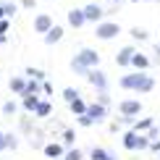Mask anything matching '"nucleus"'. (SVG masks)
Here are the masks:
<instances>
[{
    "label": "nucleus",
    "instance_id": "nucleus-1",
    "mask_svg": "<svg viewBox=\"0 0 160 160\" xmlns=\"http://www.w3.org/2000/svg\"><path fill=\"white\" fill-rule=\"evenodd\" d=\"M118 84H121L123 89H129V92H137V95H147V92L155 89V79H152L150 74H144V71L126 74V76H121Z\"/></svg>",
    "mask_w": 160,
    "mask_h": 160
},
{
    "label": "nucleus",
    "instance_id": "nucleus-2",
    "mask_svg": "<svg viewBox=\"0 0 160 160\" xmlns=\"http://www.w3.org/2000/svg\"><path fill=\"white\" fill-rule=\"evenodd\" d=\"M97 63H100V52L92 50V48H84V50H79L76 55L71 58V71L79 74V76H87V71L95 68Z\"/></svg>",
    "mask_w": 160,
    "mask_h": 160
},
{
    "label": "nucleus",
    "instance_id": "nucleus-3",
    "mask_svg": "<svg viewBox=\"0 0 160 160\" xmlns=\"http://www.w3.org/2000/svg\"><path fill=\"white\" fill-rule=\"evenodd\" d=\"M123 147L131 150V152H142V150L150 147V139H147V134L131 129V131H126V134H123Z\"/></svg>",
    "mask_w": 160,
    "mask_h": 160
},
{
    "label": "nucleus",
    "instance_id": "nucleus-4",
    "mask_svg": "<svg viewBox=\"0 0 160 160\" xmlns=\"http://www.w3.org/2000/svg\"><path fill=\"white\" fill-rule=\"evenodd\" d=\"M118 34H121V26L116 21H97V26H95V37L97 39H113Z\"/></svg>",
    "mask_w": 160,
    "mask_h": 160
},
{
    "label": "nucleus",
    "instance_id": "nucleus-5",
    "mask_svg": "<svg viewBox=\"0 0 160 160\" xmlns=\"http://www.w3.org/2000/svg\"><path fill=\"white\" fill-rule=\"evenodd\" d=\"M87 82H89L92 87H95V89L97 92H102V89H108V76H105V71H100L97 68V66H95V68H89V71H87Z\"/></svg>",
    "mask_w": 160,
    "mask_h": 160
},
{
    "label": "nucleus",
    "instance_id": "nucleus-6",
    "mask_svg": "<svg viewBox=\"0 0 160 160\" xmlns=\"http://www.w3.org/2000/svg\"><path fill=\"white\" fill-rule=\"evenodd\" d=\"M118 110H121V116H131V118H137L139 113H142V102H139L137 97L121 100V102H118Z\"/></svg>",
    "mask_w": 160,
    "mask_h": 160
},
{
    "label": "nucleus",
    "instance_id": "nucleus-7",
    "mask_svg": "<svg viewBox=\"0 0 160 160\" xmlns=\"http://www.w3.org/2000/svg\"><path fill=\"white\" fill-rule=\"evenodd\" d=\"M87 116H89L95 123H102L105 118H108V105H102V102H92V105H87Z\"/></svg>",
    "mask_w": 160,
    "mask_h": 160
},
{
    "label": "nucleus",
    "instance_id": "nucleus-8",
    "mask_svg": "<svg viewBox=\"0 0 160 160\" xmlns=\"http://www.w3.org/2000/svg\"><path fill=\"white\" fill-rule=\"evenodd\" d=\"M84 18L87 21H102V16H105V11H102V5H97V3H89V5H84Z\"/></svg>",
    "mask_w": 160,
    "mask_h": 160
},
{
    "label": "nucleus",
    "instance_id": "nucleus-9",
    "mask_svg": "<svg viewBox=\"0 0 160 160\" xmlns=\"http://www.w3.org/2000/svg\"><path fill=\"white\" fill-rule=\"evenodd\" d=\"M129 66H134V71H147L150 68V58L144 55V52H134V55H131V63Z\"/></svg>",
    "mask_w": 160,
    "mask_h": 160
},
{
    "label": "nucleus",
    "instance_id": "nucleus-10",
    "mask_svg": "<svg viewBox=\"0 0 160 160\" xmlns=\"http://www.w3.org/2000/svg\"><path fill=\"white\" fill-rule=\"evenodd\" d=\"M134 48H131V45H129V48H121V50H118V55H116V66H121V68H126V66H129L131 63V55H134Z\"/></svg>",
    "mask_w": 160,
    "mask_h": 160
},
{
    "label": "nucleus",
    "instance_id": "nucleus-11",
    "mask_svg": "<svg viewBox=\"0 0 160 160\" xmlns=\"http://www.w3.org/2000/svg\"><path fill=\"white\" fill-rule=\"evenodd\" d=\"M42 37H45V45H58V42H61V37H63V29L52 24V26H50L48 32H45Z\"/></svg>",
    "mask_w": 160,
    "mask_h": 160
},
{
    "label": "nucleus",
    "instance_id": "nucleus-12",
    "mask_svg": "<svg viewBox=\"0 0 160 160\" xmlns=\"http://www.w3.org/2000/svg\"><path fill=\"white\" fill-rule=\"evenodd\" d=\"M50 26H52V18L48 16V13H39V16L34 18V32H39V34H45Z\"/></svg>",
    "mask_w": 160,
    "mask_h": 160
},
{
    "label": "nucleus",
    "instance_id": "nucleus-13",
    "mask_svg": "<svg viewBox=\"0 0 160 160\" xmlns=\"http://www.w3.org/2000/svg\"><path fill=\"white\" fill-rule=\"evenodd\" d=\"M68 24L74 26V29L84 26V24H87V18H84V11H82V8H74V11H68Z\"/></svg>",
    "mask_w": 160,
    "mask_h": 160
},
{
    "label": "nucleus",
    "instance_id": "nucleus-14",
    "mask_svg": "<svg viewBox=\"0 0 160 160\" xmlns=\"http://www.w3.org/2000/svg\"><path fill=\"white\" fill-rule=\"evenodd\" d=\"M89 158L92 160H116V155H113L110 150H105V147H92Z\"/></svg>",
    "mask_w": 160,
    "mask_h": 160
},
{
    "label": "nucleus",
    "instance_id": "nucleus-15",
    "mask_svg": "<svg viewBox=\"0 0 160 160\" xmlns=\"http://www.w3.org/2000/svg\"><path fill=\"white\" fill-rule=\"evenodd\" d=\"M63 144H58V142H50V144H45V155L48 158H61L63 155Z\"/></svg>",
    "mask_w": 160,
    "mask_h": 160
},
{
    "label": "nucleus",
    "instance_id": "nucleus-16",
    "mask_svg": "<svg viewBox=\"0 0 160 160\" xmlns=\"http://www.w3.org/2000/svg\"><path fill=\"white\" fill-rule=\"evenodd\" d=\"M68 108H71L74 116H84V113H87V102H84L82 97H76V100H71V102H68Z\"/></svg>",
    "mask_w": 160,
    "mask_h": 160
},
{
    "label": "nucleus",
    "instance_id": "nucleus-17",
    "mask_svg": "<svg viewBox=\"0 0 160 160\" xmlns=\"http://www.w3.org/2000/svg\"><path fill=\"white\" fill-rule=\"evenodd\" d=\"M50 113H52V105H50V102H45V100H39L37 108H34V116H37V118H48Z\"/></svg>",
    "mask_w": 160,
    "mask_h": 160
},
{
    "label": "nucleus",
    "instance_id": "nucleus-18",
    "mask_svg": "<svg viewBox=\"0 0 160 160\" xmlns=\"http://www.w3.org/2000/svg\"><path fill=\"white\" fill-rule=\"evenodd\" d=\"M37 102H39V97H37V95H21V105H24V110L34 113V108H37Z\"/></svg>",
    "mask_w": 160,
    "mask_h": 160
},
{
    "label": "nucleus",
    "instance_id": "nucleus-19",
    "mask_svg": "<svg viewBox=\"0 0 160 160\" xmlns=\"http://www.w3.org/2000/svg\"><path fill=\"white\" fill-rule=\"evenodd\" d=\"M152 123H155V121H152L150 116H147V118H139V121L134 118V123H131V129H134V131H142V134H144V131H147V129H150Z\"/></svg>",
    "mask_w": 160,
    "mask_h": 160
},
{
    "label": "nucleus",
    "instance_id": "nucleus-20",
    "mask_svg": "<svg viewBox=\"0 0 160 160\" xmlns=\"http://www.w3.org/2000/svg\"><path fill=\"white\" fill-rule=\"evenodd\" d=\"M24 87H26V79L24 76H13L11 79V89L16 92V95H24Z\"/></svg>",
    "mask_w": 160,
    "mask_h": 160
},
{
    "label": "nucleus",
    "instance_id": "nucleus-21",
    "mask_svg": "<svg viewBox=\"0 0 160 160\" xmlns=\"http://www.w3.org/2000/svg\"><path fill=\"white\" fill-rule=\"evenodd\" d=\"M129 34L134 37L137 42H144V39H150V32H147V29H142V26H134V29H131Z\"/></svg>",
    "mask_w": 160,
    "mask_h": 160
},
{
    "label": "nucleus",
    "instance_id": "nucleus-22",
    "mask_svg": "<svg viewBox=\"0 0 160 160\" xmlns=\"http://www.w3.org/2000/svg\"><path fill=\"white\" fill-rule=\"evenodd\" d=\"M63 160H84V152L76 150V147H68V150L63 152Z\"/></svg>",
    "mask_w": 160,
    "mask_h": 160
},
{
    "label": "nucleus",
    "instance_id": "nucleus-23",
    "mask_svg": "<svg viewBox=\"0 0 160 160\" xmlns=\"http://www.w3.org/2000/svg\"><path fill=\"white\" fill-rule=\"evenodd\" d=\"M74 139H76V131H74V129H66V131H63V144H66V147H71Z\"/></svg>",
    "mask_w": 160,
    "mask_h": 160
},
{
    "label": "nucleus",
    "instance_id": "nucleus-24",
    "mask_svg": "<svg viewBox=\"0 0 160 160\" xmlns=\"http://www.w3.org/2000/svg\"><path fill=\"white\" fill-rule=\"evenodd\" d=\"M79 97V89H74V87H66L63 89V100L66 102H71V100H76Z\"/></svg>",
    "mask_w": 160,
    "mask_h": 160
},
{
    "label": "nucleus",
    "instance_id": "nucleus-25",
    "mask_svg": "<svg viewBox=\"0 0 160 160\" xmlns=\"http://www.w3.org/2000/svg\"><path fill=\"white\" fill-rule=\"evenodd\" d=\"M76 123L82 126V129H89V126H95V121H92L87 113H84V116H76Z\"/></svg>",
    "mask_w": 160,
    "mask_h": 160
},
{
    "label": "nucleus",
    "instance_id": "nucleus-26",
    "mask_svg": "<svg viewBox=\"0 0 160 160\" xmlns=\"http://www.w3.org/2000/svg\"><path fill=\"white\" fill-rule=\"evenodd\" d=\"M26 76H29V79H37V82H42V79H45V71H39V68H26Z\"/></svg>",
    "mask_w": 160,
    "mask_h": 160
},
{
    "label": "nucleus",
    "instance_id": "nucleus-27",
    "mask_svg": "<svg viewBox=\"0 0 160 160\" xmlns=\"http://www.w3.org/2000/svg\"><path fill=\"white\" fill-rule=\"evenodd\" d=\"M16 110H18V105H16V102H11V100H8V102L3 105V113H5V116H13Z\"/></svg>",
    "mask_w": 160,
    "mask_h": 160
},
{
    "label": "nucleus",
    "instance_id": "nucleus-28",
    "mask_svg": "<svg viewBox=\"0 0 160 160\" xmlns=\"http://www.w3.org/2000/svg\"><path fill=\"white\" fill-rule=\"evenodd\" d=\"M3 11H5V18H13V13H16V5H13V3H5V5H3Z\"/></svg>",
    "mask_w": 160,
    "mask_h": 160
},
{
    "label": "nucleus",
    "instance_id": "nucleus-29",
    "mask_svg": "<svg viewBox=\"0 0 160 160\" xmlns=\"http://www.w3.org/2000/svg\"><path fill=\"white\" fill-rule=\"evenodd\" d=\"M0 150H8V134L0 131Z\"/></svg>",
    "mask_w": 160,
    "mask_h": 160
},
{
    "label": "nucleus",
    "instance_id": "nucleus-30",
    "mask_svg": "<svg viewBox=\"0 0 160 160\" xmlns=\"http://www.w3.org/2000/svg\"><path fill=\"white\" fill-rule=\"evenodd\" d=\"M97 102H102V105H108V102H110V97L105 95V89H102V92H100V95H97Z\"/></svg>",
    "mask_w": 160,
    "mask_h": 160
},
{
    "label": "nucleus",
    "instance_id": "nucleus-31",
    "mask_svg": "<svg viewBox=\"0 0 160 160\" xmlns=\"http://www.w3.org/2000/svg\"><path fill=\"white\" fill-rule=\"evenodd\" d=\"M16 147H18V139L8 134V150H16Z\"/></svg>",
    "mask_w": 160,
    "mask_h": 160
},
{
    "label": "nucleus",
    "instance_id": "nucleus-32",
    "mask_svg": "<svg viewBox=\"0 0 160 160\" xmlns=\"http://www.w3.org/2000/svg\"><path fill=\"white\" fill-rule=\"evenodd\" d=\"M147 150H152V152H160V139H152L150 142V147Z\"/></svg>",
    "mask_w": 160,
    "mask_h": 160
},
{
    "label": "nucleus",
    "instance_id": "nucleus-33",
    "mask_svg": "<svg viewBox=\"0 0 160 160\" xmlns=\"http://www.w3.org/2000/svg\"><path fill=\"white\" fill-rule=\"evenodd\" d=\"M8 32V18H0V34H5Z\"/></svg>",
    "mask_w": 160,
    "mask_h": 160
},
{
    "label": "nucleus",
    "instance_id": "nucleus-34",
    "mask_svg": "<svg viewBox=\"0 0 160 160\" xmlns=\"http://www.w3.org/2000/svg\"><path fill=\"white\" fill-rule=\"evenodd\" d=\"M42 92H48V95H52V84H50V82H45V79H42Z\"/></svg>",
    "mask_w": 160,
    "mask_h": 160
},
{
    "label": "nucleus",
    "instance_id": "nucleus-35",
    "mask_svg": "<svg viewBox=\"0 0 160 160\" xmlns=\"http://www.w3.org/2000/svg\"><path fill=\"white\" fill-rule=\"evenodd\" d=\"M21 5H24V8H32V11H34V5H37V0H21Z\"/></svg>",
    "mask_w": 160,
    "mask_h": 160
},
{
    "label": "nucleus",
    "instance_id": "nucleus-36",
    "mask_svg": "<svg viewBox=\"0 0 160 160\" xmlns=\"http://www.w3.org/2000/svg\"><path fill=\"white\" fill-rule=\"evenodd\" d=\"M152 52H155V63L160 66V45H158V48H155V50H152Z\"/></svg>",
    "mask_w": 160,
    "mask_h": 160
},
{
    "label": "nucleus",
    "instance_id": "nucleus-37",
    "mask_svg": "<svg viewBox=\"0 0 160 160\" xmlns=\"http://www.w3.org/2000/svg\"><path fill=\"white\" fill-rule=\"evenodd\" d=\"M0 18H5V11H3V5H0Z\"/></svg>",
    "mask_w": 160,
    "mask_h": 160
},
{
    "label": "nucleus",
    "instance_id": "nucleus-38",
    "mask_svg": "<svg viewBox=\"0 0 160 160\" xmlns=\"http://www.w3.org/2000/svg\"><path fill=\"white\" fill-rule=\"evenodd\" d=\"M0 45H5V34H0Z\"/></svg>",
    "mask_w": 160,
    "mask_h": 160
},
{
    "label": "nucleus",
    "instance_id": "nucleus-39",
    "mask_svg": "<svg viewBox=\"0 0 160 160\" xmlns=\"http://www.w3.org/2000/svg\"><path fill=\"white\" fill-rule=\"evenodd\" d=\"M131 3H147V0H131Z\"/></svg>",
    "mask_w": 160,
    "mask_h": 160
},
{
    "label": "nucleus",
    "instance_id": "nucleus-40",
    "mask_svg": "<svg viewBox=\"0 0 160 160\" xmlns=\"http://www.w3.org/2000/svg\"><path fill=\"white\" fill-rule=\"evenodd\" d=\"M50 160H55V158H50Z\"/></svg>",
    "mask_w": 160,
    "mask_h": 160
},
{
    "label": "nucleus",
    "instance_id": "nucleus-41",
    "mask_svg": "<svg viewBox=\"0 0 160 160\" xmlns=\"http://www.w3.org/2000/svg\"><path fill=\"white\" fill-rule=\"evenodd\" d=\"M158 155H160V152H158Z\"/></svg>",
    "mask_w": 160,
    "mask_h": 160
}]
</instances>
